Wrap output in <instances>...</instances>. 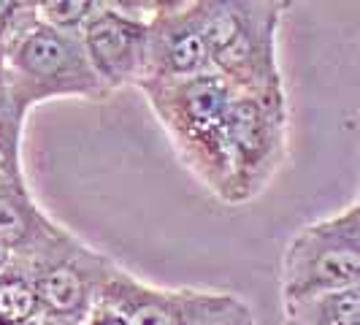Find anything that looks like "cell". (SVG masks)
Wrapping results in <instances>:
<instances>
[{
  "label": "cell",
  "mask_w": 360,
  "mask_h": 325,
  "mask_svg": "<svg viewBox=\"0 0 360 325\" xmlns=\"http://www.w3.org/2000/svg\"><path fill=\"white\" fill-rule=\"evenodd\" d=\"M181 165L222 203L231 193L228 117L236 90L219 73L139 87Z\"/></svg>",
  "instance_id": "1"
},
{
  "label": "cell",
  "mask_w": 360,
  "mask_h": 325,
  "mask_svg": "<svg viewBox=\"0 0 360 325\" xmlns=\"http://www.w3.org/2000/svg\"><path fill=\"white\" fill-rule=\"evenodd\" d=\"M212 68L236 92H288L279 60L282 11L274 0H198Z\"/></svg>",
  "instance_id": "2"
},
{
  "label": "cell",
  "mask_w": 360,
  "mask_h": 325,
  "mask_svg": "<svg viewBox=\"0 0 360 325\" xmlns=\"http://www.w3.org/2000/svg\"><path fill=\"white\" fill-rule=\"evenodd\" d=\"M3 71L17 103L27 114L49 101H103L108 98L92 68L79 33L36 19L3 54Z\"/></svg>",
  "instance_id": "3"
},
{
  "label": "cell",
  "mask_w": 360,
  "mask_h": 325,
  "mask_svg": "<svg viewBox=\"0 0 360 325\" xmlns=\"http://www.w3.org/2000/svg\"><path fill=\"white\" fill-rule=\"evenodd\" d=\"M288 152V92H236L228 117V206H244L260 198L285 168Z\"/></svg>",
  "instance_id": "4"
},
{
  "label": "cell",
  "mask_w": 360,
  "mask_h": 325,
  "mask_svg": "<svg viewBox=\"0 0 360 325\" xmlns=\"http://www.w3.org/2000/svg\"><path fill=\"white\" fill-rule=\"evenodd\" d=\"M360 285V196L342 212L304 225L279 263L282 301Z\"/></svg>",
  "instance_id": "5"
},
{
  "label": "cell",
  "mask_w": 360,
  "mask_h": 325,
  "mask_svg": "<svg viewBox=\"0 0 360 325\" xmlns=\"http://www.w3.org/2000/svg\"><path fill=\"white\" fill-rule=\"evenodd\" d=\"M117 269L120 266L106 253L84 244L68 231L52 250L30 263L44 317L82 325L101 304V295Z\"/></svg>",
  "instance_id": "6"
},
{
  "label": "cell",
  "mask_w": 360,
  "mask_h": 325,
  "mask_svg": "<svg viewBox=\"0 0 360 325\" xmlns=\"http://www.w3.org/2000/svg\"><path fill=\"white\" fill-rule=\"evenodd\" d=\"M222 290L162 288L120 269L111 274L101 304L125 314L130 325H203Z\"/></svg>",
  "instance_id": "7"
},
{
  "label": "cell",
  "mask_w": 360,
  "mask_h": 325,
  "mask_svg": "<svg viewBox=\"0 0 360 325\" xmlns=\"http://www.w3.org/2000/svg\"><path fill=\"white\" fill-rule=\"evenodd\" d=\"M152 22L101 8L82 27V44L106 95L139 87L146 76Z\"/></svg>",
  "instance_id": "8"
},
{
  "label": "cell",
  "mask_w": 360,
  "mask_h": 325,
  "mask_svg": "<svg viewBox=\"0 0 360 325\" xmlns=\"http://www.w3.org/2000/svg\"><path fill=\"white\" fill-rule=\"evenodd\" d=\"M68 234L36 200L25 168L0 171V250L8 260L30 266Z\"/></svg>",
  "instance_id": "9"
},
{
  "label": "cell",
  "mask_w": 360,
  "mask_h": 325,
  "mask_svg": "<svg viewBox=\"0 0 360 325\" xmlns=\"http://www.w3.org/2000/svg\"><path fill=\"white\" fill-rule=\"evenodd\" d=\"M203 73H214V68L195 8L179 17L152 19L146 76L139 87L181 82Z\"/></svg>",
  "instance_id": "10"
},
{
  "label": "cell",
  "mask_w": 360,
  "mask_h": 325,
  "mask_svg": "<svg viewBox=\"0 0 360 325\" xmlns=\"http://www.w3.org/2000/svg\"><path fill=\"white\" fill-rule=\"evenodd\" d=\"M285 325H360V285L282 301Z\"/></svg>",
  "instance_id": "11"
},
{
  "label": "cell",
  "mask_w": 360,
  "mask_h": 325,
  "mask_svg": "<svg viewBox=\"0 0 360 325\" xmlns=\"http://www.w3.org/2000/svg\"><path fill=\"white\" fill-rule=\"evenodd\" d=\"M41 320L44 307L33 271L25 263L8 260L0 271V325H38Z\"/></svg>",
  "instance_id": "12"
},
{
  "label": "cell",
  "mask_w": 360,
  "mask_h": 325,
  "mask_svg": "<svg viewBox=\"0 0 360 325\" xmlns=\"http://www.w3.org/2000/svg\"><path fill=\"white\" fill-rule=\"evenodd\" d=\"M27 111L19 106L8 76L0 63V171H14L22 165V139H25Z\"/></svg>",
  "instance_id": "13"
},
{
  "label": "cell",
  "mask_w": 360,
  "mask_h": 325,
  "mask_svg": "<svg viewBox=\"0 0 360 325\" xmlns=\"http://www.w3.org/2000/svg\"><path fill=\"white\" fill-rule=\"evenodd\" d=\"M30 6L41 22L68 33H82V27L103 8V0H30Z\"/></svg>",
  "instance_id": "14"
},
{
  "label": "cell",
  "mask_w": 360,
  "mask_h": 325,
  "mask_svg": "<svg viewBox=\"0 0 360 325\" xmlns=\"http://www.w3.org/2000/svg\"><path fill=\"white\" fill-rule=\"evenodd\" d=\"M38 17L33 11V6H30V0H0V63H3L6 49Z\"/></svg>",
  "instance_id": "15"
},
{
  "label": "cell",
  "mask_w": 360,
  "mask_h": 325,
  "mask_svg": "<svg viewBox=\"0 0 360 325\" xmlns=\"http://www.w3.org/2000/svg\"><path fill=\"white\" fill-rule=\"evenodd\" d=\"M203 325H257V323H255L252 307L241 295H236L231 290H222L219 293V301L209 312V317L203 320Z\"/></svg>",
  "instance_id": "16"
},
{
  "label": "cell",
  "mask_w": 360,
  "mask_h": 325,
  "mask_svg": "<svg viewBox=\"0 0 360 325\" xmlns=\"http://www.w3.org/2000/svg\"><path fill=\"white\" fill-rule=\"evenodd\" d=\"M103 8H111V11H117V14H125V17L152 22L149 0H103Z\"/></svg>",
  "instance_id": "17"
},
{
  "label": "cell",
  "mask_w": 360,
  "mask_h": 325,
  "mask_svg": "<svg viewBox=\"0 0 360 325\" xmlns=\"http://www.w3.org/2000/svg\"><path fill=\"white\" fill-rule=\"evenodd\" d=\"M198 0H149V11L152 19H165V17H179L195 8Z\"/></svg>",
  "instance_id": "18"
},
{
  "label": "cell",
  "mask_w": 360,
  "mask_h": 325,
  "mask_svg": "<svg viewBox=\"0 0 360 325\" xmlns=\"http://www.w3.org/2000/svg\"><path fill=\"white\" fill-rule=\"evenodd\" d=\"M82 325H130V323L125 320V314H120L114 307L98 304V307L90 312V317H87Z\"/></svg>",
  "instance_id": "19"
},
{
  "label": "cell",
  "mask_w": 360,
  "mask_h": 325,
  "mask_svg": "<svg viewBox=\"0 0 360 325\" xmlns=\"http://www.w3.org/2000/svg\"><path fill=\"white\" fill-rule=\"evenodd\" d=\"M274 3H276V8H279V11L285 14V11H290V8H295L298 3H307V0H274Z\"/></svg>",
  "instance_id": "20"
},
{
  "label": "cell",
  "mask_w": 360,
  "mask_h": 325,
  "mask_svg": "<svg viewBox=\"0 0 360 325\" xmlns=\"http://www.w3.org/2000/svg\"><path fill=\"white\" fill-rule=\"evenodd\" d=\"M38 325H76V323H65V320H54V317H44Z\"/></svg>",
  "instance_id": "21"
},
{
  "label": "cell",
  "mask_w": 360,
  "mask_h": 325,
  "mask_svg": "<svg viewBox=\"0 0 360 325\" xmlns=\"http://www.w3.org/2000/svg\"><path fill=\"white\" fill-rule=\"evenodd\" d=\"M6 266H8V255H6L3 250H0V271L6 269Z\"/></svg>",
  "instance_id": "22"
}]
</instances>
